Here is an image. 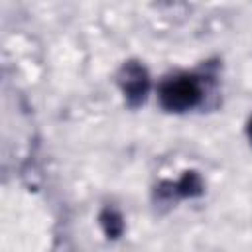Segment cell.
Segmentation results:
<instances>
[{"mask_svg":"<svg viewBox=\"0 0 252 252\" xmlns=\"http://www.w3.org/2000/svg\"><path fill=\"white\" fill-rule=\"evenodd\" d=\"M199 98V89L193 81L189 79H177L171 81L163 87L161 91V100L167 108L171 110H179V108H187L193 106Z\"/></svg>","mask_w":252,"mask_h":252,"instance_id":"cell-1","label":"cell"},{"mask_svg":"<svg viewBox=\"0 0 252 252\" xmlns=\"http://www.w3.org/2000/svg\"><path fill=\"white\" fill-rule=\"evenodd\" d=\"M250 132H252V128H250Z\"/></svg>","mask_w":252,"mask_h":252,"instance_id":"cell-2","label":"cell"}]
</instances>
